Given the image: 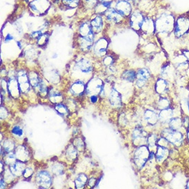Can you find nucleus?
I'll use <instances>...</instances> for the list:
<instances>
[{
  "instance_id": "nucleus-26",
  "label": "nucleus",
  "mask_w": 189,
  "mask_h": 189,
  "mask_svg": "<svg viewBox=\"0 0 189 189\" xmlns=\"http://www.w3.org/2000/svg\"><path fill=\"white\" fill-rule=\"evenodd\" d=\"M48 38H49V35H48L47 33H46V32L43 33L42 35L39 37V39H38L37 41L39 46H43V45H45L47 43Z\"/></svg>"
},
{
  "instance_id": "nucleus-20",
  "label": "nucleus",
  "mask_w": 189,
  "mask_h": 189,
  "mask_svg": "<svg viewBox=\"0 0 189 189\" xmlns=\"http://www.w3.org/2000/svg\"><path fill=\"white\" fill-rule=\"evenodd\" d=\"M85 85L82 82H76L72 85L71 87V92L74 95H79L83 93L85 91Z\"/></svg>"
},
{
  "instance_id": "nucleus-8",
  "label": "nucleus",
  "mask_w": 189,
  "mask_h": 189,
  "mask_svg": "<svg viewBox=\"0 0 189 189\" xmlns=\"http://www.w3.org/2000/svg\"><path fill=\"white\" fill-rule=\"evenodd\" d=\"M78 33L79 36L81 37H86L92 33H94L90 24L89 17L82 19L79 22L78 26Z\"/></svg>"
},
{
  "instance_id": "nucleus-9",
  "label": "nucleus",
  "mask_w": 189,
  "mask_h": 189,
  "mask_svg": "<svg viewBox=\"0 0 189 189\" xmlns=\"http://www.w3.org/2000/svg\"><path fill=\"white\" fill-rule=\"evenodd\" d=\"M17 79L19 85L20 90L22 92H26L28 91L31 85L30 83L28 75L26 74V72H25V71L21 70L17 72Z\"/></svg>"
},
{
  "instance_id": "nucleus-39",
  "label": "nucleus",
  "mask_w": 189,
  "mask_h": 189,
  "mask_svg": "<svg viewBox=\"0 0 189 189\" xmlns=\"http://www.w3.org/2000/svg\"><path fill=\"white\" fill-rule=\"evenodd\" d=\"M24 2H26L27 3H29L30 1V0H24Z\"/></svg>"
},
{
  "instance_id": "nucleus-32",
  "label": "nucleus",
  "mask_w": 189,
  "mask_h": 189,
  "mask_svg": "<svg viewBox=\"0 0 189 189\" xmlns=\"http://www.w3.org/2000/svg\"><path fill=\"white\" fill-rule=\"evenodd\" d=\"M13 39H14V37L10 33H8L6 34V36L5 37V39H4V42L6 43H9L10 41H12Z\"/></svg>"
},
{
  "instance_id": "nucleus-30",
  "label": "nucleus",
  "mask_w": 189,
  "mask_h": 189,
  "mask_svg": "<svg viewBox=\"0 0 189 189\" xmlns=\"http://www.w3.org/2000/svg\"><path fill=\"white\" fill-rule=\"evenodd\" d=\"M12 132L13 134H15V136H21L23 134V130L20 128L18 126H15L12 130Z\"/></svg>"
},
{
  "instance_id": "nucleus-14",
  "label": "nucleus",
  "mask_w": 189,
  "mask_h": 189,
  "mask_svg": "<svg viewBox=\"0 0 189 189\" xmlns=\"http://www.w3.org/2000/svg\"><path fill=\"white\" fill-rule=\"evenodd\" d=\"M156 29V26H155V23L152 18L149 17H144V22L142 23V25L141 26L140 30L143 31L144 32L147 34L152 33Z\"/></svg>"
},
{
  "instance_id": "nucleus-11",
  "label": "nucleus",
  "mask_w": 189,
  "mask_h": 189,
  "mask_svg": "<svg viewBox=\"0 0 189 189\" xmlns=\"http://www.w3.org/2000/svg\"><path fill=\"white\" fill-rule=\"evenodd\" d=\"M189 29V18L181 17L177 19L175 27V32L177 34H183Z\"/></svg>"
},
{
  "instance_id": "nucleus-40",
  "label": "nucleus",
  "mask_w": 189,
  "mask_h": 189,
  "mask_svg": "<svg viewBox=\"0 0 189 189\" xmlns=\"http://www.w3.org/2000/svg\"><path fill=\"white\" fill-rule=\"evenodd\" d=\"M128 1H129V2H130V1H132V0H128Z\"/></svg>"
},
{
  "instance_id": "nucleus-28",
  "label": "nucleus",
  "mask_w": 189,
  "mask_h": 189,
  "mask_svg": "<svg viewBox=\"0 0 189 189\" xmlns=\"http://www.w3.org/2000/svg\"><path fill=\"white\" fill-rule=\"evenodd\" d=\"M14 142H10V141H6L5 142L4 145H3V150H4L6 152L10 153V151L14 149Z\"/></svg>"
},
{
  "instance_id": "nucleus-21",
  "label": "nucleus",
  "mask_w": 189,
  "mask_h": 189,
  "mask_svg": "<svg viewBox=\"0 0 189 189\" xmlns=\"http://www.w3.org/2000/svg\"><path fill=\"white\" fill-rule=\"evenodd\" d=\"M150 77L149 72L147 69H141L137 73V77L138 78V82H144Z\"/></svg>"
},
{
  "instance_id": "nucleus-36",
  "label": "nucleus",
  "mask_w": 189,
  "mask_h": 189,
  "mask_svg": "<svg viewBox=\"0 0 189 189\" xmlns=\"http://www.w3.org/2000/svg\"><path fill=\"white\" fill-rule=\"evenodd\" d=\"M51 1L53 3H55V4H57V5H59V3L61 2V0H51Z\"/></svg>"
},
{
  "instance_id": "nucleus-4",
  "label": "nucleus",
  "mask_w": 189,
  "mask_h": 189,
  "mask_svg": "<svg viewBox=\"0 0 189 189\" xmlns=\"http://www.w3.org/2000/svg\"><path fill=\"white\" fill-rule=\"evenodd\" d=\"M103 17L106 23L112 24H120L123 22L124 19H125L113 7L107 10Z\"/></svg>"
},
{
  "instance_id": "nucleus-10",
  "label": "nucleus",
  "mask_w": 189,
  "mask_h": 189,
  "mask_svg": "<svg viewBox=\"0 0 189 189\" xmlns=\"http://www.w3.org/2000/svg\"><path fill=\"white\" fill-rule=\"evenodd\" d=\"M37 181L41 188H48L52 183V177L46 171H41L37 176Z\"/></svg>"
},
{
  "instance_id": "nucleus-17",
  "label": "nucleus",
  "mask_w": 189,
  "mask_h": 189,
  "mask_svg": "<svg viewBox=\"0 0 189 189\" xmlns=\"http://www.w3.org/2000/svg\"><path fill=\"white\" fill-rule=\"evenodd\" d=\"M113 3L109 2H98L95 8L93 10V13L98 14V15H103L106 12V10L112 7Z\"/></svg>"
},
{
  "instance_id": "nucleus-25",
  "label": "nucleus",
  "mask_w": 189,
  "mask_h": 189,
  "mask_svg": "<svg viewBox=\"0 0 189 189\" xmlns=\"http://www.w3.org/2000/svg\"><path fill=\"white\" fill-rule=\"evenodd\" d=\"M123 78L126 79L127 81H133L136 77V73L133 71H127L122 75Z\"/></svg>"
},
{
  "instance_id": "nucleus-1",
  "label": "nucleus",
  "mask_w": 189,
  "mask_h": 189,
  "mask_svg": "<svg viewBox=\"0 0 189 189\" xmlns=\"http://www.w3.org/2000/svg\"><path fill=\"white\" fill-rule=\"evenodd\" d=\"M51 0H32L27 3V7L31 13L38 17L46 15L52 6Z\"/></svg>"
},
{
  "instance_id": "nucleus-2",
  "label": "nucleus",
  "mask_w": 189,
  "mask_h": 189,
  "mask_svg": "<svg viewBox=\"0 0 189 189\" xmlns=\"http://www.w3.org/2000/svg\"><path fill=\"white\" fill-rule=\"evenodd\" d=\"M113 8L125 19H128L133 12L132 3L128 0H116Z\"/></svg>"
},
{
  "instance_id": "nucleus-16",
  "label": "nucleus",
  "mask_w": 189,
  "mask_h": 189,
  "mask_svg": "<svg viewBox=\"0 0 189 189\" xmlns=\"http://www.w3.org/2000/svg\"><path fill=\"white\" fill-rule=\"evenodd\" d=\"M59 6L68 10L75 9L81 6V0H61Z\"/></svg>"
},
{
  "instance_id": "nucleus-29",
  "label": "nucleus",
  "mask_w": 189,
  "mask_h": 189,
  "mask_svg": "<svg viewBox=\"0 0 189 189\" xmlns=\"http://www.w3.org/2000/svg\"><path fill=\"white\" fill-rule=\"evenodd\" d=\"M56 109L57 111L61 113V114H65V113H67V109L66 108V107L65 105H62V104H58L56 105Z\"/></svg>"
},
{
  "instance_id": "nucleus-22",
  "label": "nucleus",
  "mask_w": 189,
  "mask_h": 189,
  "mask_svg": "<svg viewBox=\"0 0 189 189\" xmlns=\"http://www.w3.org/2000/svg\"><path fill=\"white\" fill-rule=\"evenodd\" d=\"M28 78L30 85L33 87H37L39 86L41 79L39 78V76L35 72H31L28 74Z\"/></svg>"
},
{
  "instance_id": "nucleus-35",
  "label": "nucleus",
  "mask_w": 189,
  "mask_h": 189,
  "mask_svg": "<svg viewBox=\"0 0 189 189\" xmlns=\"http://www.w3.org/2000/svg\"><path fill=\"white\" fill-rule=\"evenodd\" d=\"M100 2H109V3H113L116 2V0H98Z\"/></svg>"
},
{
  "instance_id": "nucleus-13",
  "label": "nucleus",
  "mask_w": 189,
  "mask_h": 189,
  "mask_svg": "<svg viewBox=\"0 0 189 189\" xmlns=\"http://www.w3.org/2000/svg\"><path fill=\"white\" fill-rule=\"evenodd\" d=\"M103 89V84L101 80L98 78L93 79L90 82H89L88 86L87 87V90L89 93L91 92H94V95L95 94V92H99L101 93Z\"/></svg>"
},
{
  "instance_id": "nucleus-33",
  "label": "nucleus",
  "mask_w": 189,
  "mask_h": 189,
  "mask_svg": "<svg viewBox=\"0 0 189 189\" xmlns=\"http://www.w3.org/2000/svg\"><path fill=\"white\" fill-rule=\"evenodd\" d=\"M23 175L24 176H25L26 177H30L31 175L32 174V169H31V168H26V169L24 171V172H23Z\"/></svg>"
},
{
  "instance_id": "nucleus-24",
  "label": "nucleus",
  "mask_w": 189,
  "mask_h": 189,
  "mask_svg": "<svg viewBox=\"0 0 189 189\" xmlns=\"http://www.w3.org/2000/svg\"><path fill=\"white\" fill-rule=\"evenodd\" d=\"M87 177L84 174H80L75 180L76 187L78 188H82L86 184V182H87Z\"/></svg>"
},
{
  "instance_id": "nucleus-23",
  "label": "nucleus",
  "mask_w": 189,
  "mask_h": 189,
  "mask_svg": "<svg viewBox=\"0 0 189 189\" xmlns=\"http://www.w3.org/2000/svg\"><path fill=\"white\" fill-rule=\"evenodd\" d=\"M110 101L112 105H118L120 102V97L118 92H116L114 89H112L111 94H110Z\"/></svg>"
},
{
  "instance_id": "nucleus-27",
  "label": "nucleus",
  "mask_w": 189,
  "mask_h": 189,
  "mask_svg": "<svg viewBox=\"0 0 189 189\" xmlns=\"http://www.w3.org/2000/svg\"><path fill=\"white\" fill-rule=\"evenodd\" d=\"M43 34V32L42 30H35V31H33V32H32L30 33V37L32 38V39H36L37 41L39 39V37L42 35Z\"/></svg>"
},
{
  "instance_id": "nucleus-5",
  "label": "nucleus",
  "mask_w": 189,
  "mask_h": 189,
  "mask_svg": "<svg viewBox=\"0 0 189 189\" xmlns=\"http://www.w3.org/2000/svg\"><path fill=\"white\" fill-rule=\"evenodd\" d=\"M144 17H144L142 13L139 11V10L133 11L128 18L131 27L136 31L140 30L141 26H142V23L144 22Z\"/></svg>"
},
{
  "instance_id": "nucleus-18",
  "label": "nucleus",
  "mask_w": 189,
  "mask_h": 189,
  "mask_svg": "<svg viewBox=\"0 0 189 189\" xmlns=\"http://www.w3.org/2000/svg\"><path fill=\"white\" fill-rule=\"evenodd\" d=\"M10 172H11L12 175L15 176H19V175L23 173L25 171V164L22 162H16L12 165H10Z\"/></svg>"
},
{
  "instance_id": "nucleus-37",
  "label": "nucleus",
  "mask_w": 189,
  "mask_h": 189,
  "mask_svg": "<svg viewBox=\"0 0 189 189\" xmlns=\"http://www.w3.org/2000/svg\"><path fill=\"white\" fill-rule=\"evenodd\" d=\"M5 187V184H4V181L1 180V188H4Z\"/></svg>"
},
{
  "instance_id": "nucleus-3",
  "label": "nucleus",
  "mask_w": 189,
  "mask_h": 189,
  "mask_svg": "<svg viewBox=\"0 0 189 189\" xmlns=\"http://www.w3.org/2000/svg\"><path fill=\"white\" fill-rule=\"evenodd\" d=\"M89 21H90L92 28L95 35H97V34L101 33L103 30L104 23L105 22L103 15L92 13L89 17Z\"/></svg>"
},
{
  "instance_id": "nucleus-34",
  "label": "nucleus",
  "mask_w": 189,
  "mask_h": 189,
  "mask_svg": "<svg viewBox=\"0 0 189 189\" xmlns=\"http://www.w3.org/2000/svg\"><path fill=\"white\" fill-rule=\"evenodd\" d=\"M90 99H91V101H92V102H96V101H97L98 98H97V96H96V95H93V96H91Z\"/></svg>"
},
{
  "instance_id": "nucleus-31",
  "label": "nucleus",
  "mask_w": 189,
  "mask_h": 189,
  "mask_svg": "<svg viewBox=\"0 0 189 189\" xmlns=\"http://www.w3.org/2000/svg\"><path fill=\"white\" fill-rule=\"evenodd\" d=\"M113 58L111 56H106L103 60V63L107 66H112L113 64Z\"/></svg>"
},
{
  "instance_id": "nucleus-7",
  "label": "nucleus",
  "mask_w": 189,
  "mask_h": 189,
  "mask_svg": "<svg viewBox=\"0 0 189 189\" xmlns=\"http://www.w3.org/2000/svg\"><path fill=\"white\" fill-rule=\"evenodd\" d=\"M108 42L105 38H100L96 41L93 46L94 54L98 57H104L107 54V49Z\"/></svg>"
},
{
  "instance_id": "nucleus-38",
  "label": "nucleus",
  "mask_w": 189,
  "mask_h": 189,
  "mask_svg": "<svg viewBox=\"0 0 189 189\" xmlns=\"http://www.w3.org/2000/svg\"><path fill=\"white\" fill-rule=\"evenodd\" d=\"M17 46H18V47L21 49V48L22 47V43H21L20 41H17Z\"/></svg>"
},
{
  "instance_id": "nucleus-6",
  "label": "nucleus",
  "mask_w": 189,
  "mask_h": 189,
  "mask_svg": "<svg viewBox=\"0 0 189 189\" xmlns=\"http://www.w3.org/2000/svg\"><path fill=\"white\" fill-rule=\"evenodd\" d=\"M96 35L94 33H92L86 37H78L79 47L83 52H88L92 50L94 44V39Z\"/></svg>"
},
{
  "instance_id": "nucleus-12",
  "label": "nucleus",
  "mask_w": 189,
  "mask_h": 189,
  "mask_svg": "<svg viewBox=\"0 0 189 189\" xmlns=\"http://www.w3.org/2000/svg\"><path fill=\"white\" fill-rule=\"evenodd\" d=\"M76 67L82 73L87 74L92 70V65L91 62L86 58H81L77 62Z\"/></svg>"
},
{
  "instance_id": "nucleus-19",
  "label": "nucleus",
  "mask_w": 189,
  "mask_h": 189,
  "mask_svg": "<svg viewBox=\"0 0 189 189\" xmlns=\"http://www.w3.org/2000/svg\"><path fill=\"white\" fill-rule=\"evenodd\" d=\"M98 0H81V7L86 11H93Z\"/></svg>"
},
{
  "instance_id": "nucleus-15",
  "label": "nucleus",
  "mask_w": 189,
  "mask_h": 189,
  "mask_svg": "<svg viewBox=\"0 0 189 189\" xmlns=\"http://www.w3.org/2000/svg\"><path fill=\"white\" fill-rule=\"evenodd\" d=\"M7 88H8L10 94L12 96L13 95L15 96L17 94H19V92L21 91L18 81L15 78V77H12L9 79Z\"/></svg>"
}]
</instances>
